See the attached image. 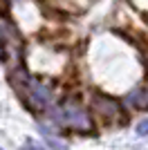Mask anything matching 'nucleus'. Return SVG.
<instances>
[{"label": "nucleus", "mask_w": 148, "mask_h": 150, "mask_svg": "<svg viewBox=\"0 0 148 150\" xmlns=\"http://www.w3.org/2000/svg\"><path fill=\"white\" fill-rule=\"evenodd\" d=\"M14 88L18 90L20 99L31 108V110H43L45 105L49 103V90L41 83L31 81L29 76H25L20 72L18 76H14Z\"/></svg>", "instance_id": "obj_1"}, {"label": "nucleus", "mask_w": 148, "mask_h": 150, "mask_svg": "<svg viewBox=\"0 0 148 150\" xmlns=\"http://www.w3.org/2000/svg\"><path fill=\"white\" fill-rule=\"evenodd\" d=\"M52 114H54V119L58 121V123L70 128V130H79V132H90L92 130V121H90L88 112L83 108H79L76 103H72V101H65V103H61L58 108H54Z\"/></svg>", "instance_id": "obj_2"}, {"label": "nucleus", "mask_w": 148, "mask_h": 150, "mask_svg": "<svg viewBox=\"0 0 148 150\" xmlns=\"http://www.w3.org/2000/svg\"><path fill=\"white\" fill-rule=\"evenodd\" d=\"M92 105L101 117H105V119H110V121H121V117H123V110L119 105V101L110 99L105 94H94Z\"/></svg>", "instance_id": "obj_3"}, {"label": "nucleus", "mask_w": 148, "mask_h": 150, "mask_svg": "<svg viewBox=\"0 0 148 150\" xmlns=\"http://www.w3.org/2000/svg\"><path fill=\"white\" fill-rule=\"evenodd\" d=\"M128 101H130V103H132L135 108H144V110H148V90L137 88L135 92L128 96Z\"/></svg>", "instance_id": "obj_4"}, {"label": "nucleus", "mask_w": 148, "mask_h": 150, "mask_svg": "<svg viewBox=\"0 0 148 150\" xmlns=\"http://www.w3.org/2000/svg\"><path fill=\"white\" fill-rule=\"evenodd\" d=\"M137 132H139L142 137H148V119H142L137 123Z\"/></svg>", "instance_id": "obj_5"}, {"label": "nucleus", "mask_w": 148, "mask_h": 150, "mask_svg": "<svg viewBox=\"0 0 148 150\" xmlns=\"http://www.w3.org/2000/svg\"><path fill=\"white\" fill-rule=\"evenodd\" d=\"M25 150H45V148H43V146H38L36 141H31V139H29V141L25 144Z\"/></svg>", "instance_id": "obj_6"}, {"label": "nucleus", "mask_w": 148, "mask_h": 150, "mask_svg": "<svg viewBox=\"0 0 148 150\" xmlns=\"http://www.w3.org/2000/svg\"><path fill=\"white\" fill-rule=\"evenodd\" d=\"M0 150H2V148H0Z\"/></svg>", "instance_id": "obj_7"}]
</instances>
